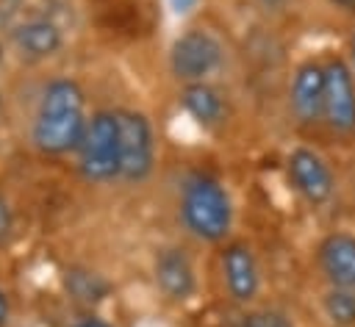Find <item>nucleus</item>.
<instances>
[{
    "instance_id": "obj_1",
    "label": "nucleus",
    "mask_w": 355,
    "mask_h": 327,
    "mask_svg": "<svg viewBox=\"0 0 355 327\" xmlns=\"http://www.w3.org/2000/svg\"><path fill=\"white\" fill-rule=\"evenodd\" d=\"M86 94L72 78H53L42 86L31 119V147L42 155H75L86 130Z\"/></svg>"
},
{
    "instance_id": "obj_2",
    "label": "nucleus",
    "mask_w": 355,
    "mask_h": 327,
    "mask_svg": "<svg viewBox=\"0 0 355 327\" xmlns=\"http://www.w3.org/2000/svg\"><path fill=\"white\" fill-rule=\"evenodd\" d=\"M233 197L227 186L208 175L191 172L178 191V219L189 236L205 244H222L233 230Z\"/></svg>"
},
{
    "instance_id": "obj_3",
    "label": "nucleus",
    "mask_w": 355,
    "mask_h": 327,
    "mask_svg": "<svg viewBox=\"0 0 355 327\" xmlns=\"http://www.w3.org/2000/svg\"><path fill=\"white\" fill-rule=\"evenodd\" d=\"M75 166L80 177L92 186H105L119 180L122 169V141H119V116L111 108L89 114L83 139L75 150Z\"/></svg>"
},
{
    "instance_id": "obj_4",
    "label": "nucleus",
    "mask_w": 355,
    "mask_h": 327,
    "mask_svg": "<svg viewBox=\"0 0 355 327\" xmlns=\"http://www.w3.org/2000/svg\"><path fill=\"white\" fill-rule=\"evenodd\" d=\"M166 64H169L172 78L180 86L202 83V80H211V75H216L222 69L225 44L216 33H211L205 28H189L180 36H175V42L169 44Z\"/></svg>"
},
{
    "instance_id": "obj_5",
    "label": "nucleus",
    "mask_w": 355,
    "mask_h": 327,
    "mask_svg": "<svg viewBox=\"0 0 355 327\" xmlns=\"http://www.w3.org/2000/svg\"><path fill=\"white\" fill-rule=\"evenodd\" d=\"M119 141H122V169L119 180L144 183L155 166V133L147 114L133 108H116Z\"/></svg>"
},
{
    "instance_id": "obj_6",
    "label": "nucleus",
    "mask_w": 355,
    "mask_h": 327,
    "mask_svg": "<svg viewBox=\"0 0 355 327\" xmlns=\"http://www.w3.org/2000/svg\"><path fill=\"white\" fill-rule=\"evenodd\" d=\"M286 177L294 194L311 208L330 202V197L336 194V175L330 164L311 147H294L286 155Z\"/></svg>"
},
{
    "instance_id": "obj_7",
    "label": "nucleus",
    "mask_w": 355,
    "mask_h": 327,
    "mask_svg": "<svg viewBox=\"0 0 355 327\" xmlns=\"http://www.w3.org/2000/svg\"><path fill=\"white\" fill-rule=\"evenodd\" d=\"M324 114L322 122L330 133L352 136L355 133V72L349 69L347 58L324 61Z\"/></svg>"
},
{
    "instance_id": "obj_8",
    "label": "nucleus",
    "mask_w": 355,
    "mask_h": 327,
    "mask_svg": "<svg viewBox=\"0 0 355 327\" xmlns=\"http://www.w3.org/2000/svg\"><path fill=\"white\" fill-rule=\"evenodd\" d=\"M6 47L22 64H44L64 47V30L50 17H25L6 30Z\"/></svg>"
},
{
    "instance_id": "obj_9",
    "label": "nucleus",
    "mask_w": 355,
    "mask_h": 327,
    "mask_svg": "<svg viewBox=\"0 0 355 327\" xmlns=\"http://www.w3.org/2000/svg\"><path fill=\"white\" fill-rule=\"evenodd\" d=\"M219 272L222 285L227 297L236 305H250L261 294V266L250 244L244 241H227L219 252Z\"/></svg>"
},
{
    "instance_id": "obj_10",
    "label": "nucleus",
    "mask_w": 355,
    "mask_h": 327,
    "mask_svg": "<svg viewBox=\"0 0 355 327\" xmlns=\"http://www.w3.org/2000/svg\"><path fill=\"white\" fill-rule=\"evenodd\" d=\"M324 64L322 61H302L291 80H288V111L300 125H316L324 114Z\"/></svg>"
},
{
    "instance_id": "obj_11",
    "label": "nucleus",
    "mask_w": 355,
    "mask_h": 327,
    "mask_svg": "<svg viewBox=\"0 0 355 327\" xmlns=\"http://www.w3.org/2000/svg\"><path fill=\"white\" fill-rule=\"evenodd\" d=\"M153 280L166 302H189L197 294V272L183 247H161L153 258Z\"/></svg>"
},
{
    "instance_id": "obj_12",
    "label": "nucleus",
    "mask_w": 355,
    "mask_h": 327,
    "mask_svg": "<svg viewBox=\"0 0 355 327\" xmlns=\"http://www.w3.org/2000/svg\"><path fill=\"white\" fill-rule=\"evenodd\" d=\"M178 105H180L183 114H186L197 127H202V130H216V127H222V125L227 122V114H230L227 97H225L211 80L180 86Z\"/></svg>"
},
{
    "instance_id": "obj_13",
    "label": "nucleus",
    "mask_w": 355,
    "mask_h": 327,
    "mask_svg": "<svg viewBox=\"0 0 355 327\" xmlns=\"http://www.w3.org/2000/svg\"><path fill=\"white\" fill-rule=\"evenodd\" d=\"M316 263L333 288H355V236L336 230L316 247Z\"/></svg>"
},
{
    "instance_id": "obj_14",
    "label": "nucleus",
    "mask_w": 355,
    "mask_h": 327,
    "mask_svg": "<svg viewBox=\"0 0 355 327\" xmlns=\"http://www.w3.org/2000/svg\"><path fill=\"white\" fill-rule=\"evenodd\" d=\"M64 285H67V294L72 297V302L83 305V308H94L97 302H103L108 297V283L103 274L92 272V269H83V266H72L67 269L64 274Z\"/></svg>"
},
{
    "instance_id": "obj_15",
    "label": "nucleus",
    "mask_w": 355,
    "mask_h": 327,
    "mask_svg": "<svg viewBox=\"0 0 355 327\" xmlns=\"http://www.w3.org/2000/svg\"><path fill=\"white\" fill-rule=\"evenodd\" d=\"M322 313L333 327H355V288H327Z\"/></svg>"
},
{
    "instance_id": "obj_16",
    "label": "nucleus",
    "mask_w": 355,
    "mask_h": 327,
    "mask_svg": "<svg viewBox=\"0 0 355 327\" xmlns=\"http://www.w3.org/2000/svg\"><path fill=\"white\" fill-rule=\"evenodd\" d=\"M227 327H294L291 316L277 308H250L239 313Z\"/></svg>"
},
{
    "instance_id": "obj_17",
    "label": "nucleus",
    "mask_w": 355,
    "mask_h": 327,
    "mask_svg": "<svg viewBox=\"0 0 355 327\" xmlns=\"http://www.w3.org/2000/svg\"><path fill=\"white\" fill-rule=\"evenodd\" d=\"M25 0H0V30H11L22 19Z\"/></svg>"
},
{
    "instance_id": "obj_18",
    "label": "nucleus",
    "mask_w": 355,
    "mask_h": 327,
    "mask_svg": "<svg viewBox=\"0 0 355 327\" xmlns=\"http://www.w3.org/2000/svg\"><path fill=\"white\" fill-rule=\"evenodd\" d=\"M11 233H14V208H11L8 197L0 191V249L8 244Z\"/></svg>"
},
{
    "instance_id": "obj_19",
    "label": "nucleus",
    "mask_w": 355,
    "mask_h": 327,
    "mask_svg": "<svg viewBox=\"0 0 355 327\" xmlns=\"http://www.w3.org/2000/svg\"><path fill=\"white\" fill-rule=\"evenodd\" d=\"M69 327H114L108 319H103L100 313H94V310H89V313H83V316H78Z\"/></svg>"
},
{
    "instance_id": "obj_20",
    "label": "nucleus",
    "mask_w": 355,
    "mask_h": 327,
    "mask_svg": "<svg viewBox=\"0 0 355 327\" xmlns=\"http://www.w3.org/2000/svg\"><path fill=\"white\" fill-rule=\"evenodd\" d=\"M8 321H11V299L6 288H0V327H8Z\"/></svg>"
},
{
    "instance_id": "obj_21",
    "label": "nucleus",
    "mask_w": 355,
    "mask_h": 327,
    "mask_svg": "<svg viewBox=\"0 0 355 327\" xmlns=\"http://www.w3.org/2000/svg\"><path fill=\"white\" fill-rule=\"evenodd\" d=\"M197 3H200V0H169V8H172L178 17H183V14L194 11V8H197Z\"/></svg>"
},
{
    "instance_id": "obj_22",
    "label": "nucleus",
    "mask_w": 355,
    "mask_h": 327,
    "mask_svg": "<svg viewBox=\"0 0 355 327\" xmlns=\"http://www.w3.org/2000/svg\"><path fill=\"white\" fill-rule=\"evenodd\" d=\"M347 64H349V69L355 72V30H352L349 39H347Z\"/></svg>"
},
{
    "instance_id": "obj_23",
    "label": "nucleus",
    "mask_w": 355,
    "mask_h": 327,
    "mask_svg": "<svg viewBox=\"0 0 355 327\" xmlns=\"http://www.w3.org/2000/svg\"><path fill=\"white\" fill-rule=\"evenodd\" d=\"M261 8H266V11H280V8H286V3L288 0H255Z\"/></svg>"
},
{
    "instance_id": "obj_24",
    "label": "nucleus",
    "mask_w": 355,
    "mask_h": 327,
    "mask_svg": "<svg viewBox=\"0 0 355 327\" xmlns=\"http://www.w3.org/2000/svg\"><path fill=\"white\" fill-rule=\"evenodd\" d=\"M327 3L341 8V11H355V0H327Z\"/></svg>"
},
{
    "instance_id": "obj_25",
    "label": "nucleus",
    "mask_w": 355,
    "mask_h": 327,
    "mask_svg": "<svg viewBox=\"0 0 355 327\" xmlns=\"http://www.w3.org/2000/svg\"><path fill=\"white\" fill-rule=\"evenodd\" d=\"M6 50H8V47H6L3 42H0V61H3V55H6Z\"/></svg>"
},
{
    "instance_id": "obj_26",
    "label": "nucleus",
    "mask_w": 355,
    "mask_h": 327,
    "mask_svg": "<svg viewBox=\"0 0 355 327\" xmlns=\"http://www.w3.org/2000/svg\"><path fill=\"white\" fill-rule=\"evenodd\" d=\"M0 108H3V94H0Z\"/></svg>"
}]
</instances>
